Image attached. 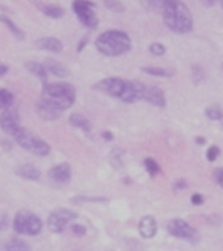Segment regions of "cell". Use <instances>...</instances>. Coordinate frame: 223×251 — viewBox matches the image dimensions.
I'll use <instances>...</instances> for the list:
<instances>
[{"label": "cell", "instance_id": "obj_21", "mask_svg": "<svg viewBox=\"0 0 223 251\" xmlns=\"http://www.w3.org/2000/svg\"><path fill=\"white\" fill-rule=\"evenodd\" d=\"M38 7L46 16L52 19H60L64 15V8L58 4H38Z\"/></svg>", "mask_w": 223, "mask_h": 251}, {"label": "cell", "instance_id": "obj_32", "mask_svg": "<svg viewBox=\"0 0 223 251\" xmlns=\"http://www.w3.org/2000/svg\"><path fill=\"white\" fill-rule=\"evenodd\" d=\"M191 71H193V79H194L195 83H199L200 80H203L204 79L203 68L199 67V66H193V67H191Z\"/></svg>", "mask_w": 223, "mask_h": 251}, {"label": "cell", "instance_id": "obj_16", "mask_svg": "<svg viewBox=\"0 0 223 251\" xmlns=\"http://www.w3.org/2000/svg\"><path fill=\"white\" fill-rule=\"evenodd\" d=\"M36 47L43 51H49L52 53H60L63 51V43L58 38L53 36H46L36 40Z\"/></svg>", "mask_w": 223, "mask_h": 251}, {"label": "cell", "instance_id": "obj_44", "mask_svg": "<svg viewBox=\"0 0 223 251\" xmlns=\"http://www.w3.org/2000/svg\"><path fill=\"white\" fill-rule=\"evenodd\" d=\"M221 123H222V126H223V118H222V119H221Z\"/></svg>", "mask_w": 223, "mask_h": 251}, {"label": "cell", "instance_id": "obj_18", "mask_svg": "<svg viewBox=\"0 0 223 251\" xmlns=\"http://www.w3.org/2000/svg\"><path fill=\"white\" fill-rule=\"evenodd\" d=\"M15 173L18 176H20L25 180H31V182H38L40 179V170L38 167H35L32 164H22L19 167H16Z\"/></svg>", "mask_w": 223, "mask_h": 251}, {"label": "cell", "instance_id": "obj_11", "mask_svg": "<svg viewBox=\"0 0 223 251\" xmlns=\"http://www.w3.org/2000/svg\"><path fill=\"white\" fill-rule=\"evenodd\" d=\"M71 175H73V170L68 163H59L51 167L49 171L50 182L55 184L56 187H63L70 183Z\"/></svg>", "mask_w": 223, "mask_h": 251}, {"label": "cell", "instance_id": "obj_41", "mask_svg": "<svg viewBox=\"0 0 223 251\" xmlns=\"http://www.w3.org/2000/svg\"><path fill=\"white\" fill-rule=\"evenodd\" d=\"M102 135H103V139H104V140H112V139H114V135H112V132H110V131H104Z\"/></svg>", "mask_w": 223, "mask_h": 251}, {"label": "cell", "instance_id": "obj_13", "mask_svg": "<svg viewBox=\"0 0 223 251\" xmlns=\"http://www.w3.org/2000/svg\"><path fill=\"white\" fill-rule=\"evenodd\" d=\"M36 111L44 121H56L63 114V110L60 107H58L53 101L49 100L46 98L40 99L38 106H36Z\"/></svg>", "mask_w": 223, "mask_h": 251}, {"label": "cell", "instance_id": "obj_8", "mask_svg": "<svg viewBox=\"0 0 223 251\" xmlns=\"http://www.w3.org/2000/svg\"><path fill=\"white\" fill-rule=\"evenodd\" d=\"M167 231L173 237L178 238V239H183V241L191 242V243H195L199 239L198 231L190 223L186 222L184 219H180V218H175V219L169 222V225H167Z\"/></svg>", "mask_w": 223, "mask_h": 251}, {"label": "cell", "instance_id": "obj_33", "mask_svg": "<svg viewBox=\"0 0 223 251\" xmlns=\"http://www.w3.org/2000/svg\"><path fill=\"white\" fill-rule=\"evenodd\" d=\"M71 230H73V232L76 237H84L86 232H87V228L83 225H79V223H73L71 225Z\"/></svg>", "mask_w": 223, "mask_h": 251}, {"label": "cell", "instance_id": "obj_29", "mask_svg": "<svg viewBox=\"0 0 223 251\" xmlns=\"http://www.w3.org/2000/svg\"><path fill=\"white\" fill-rule=\"evenodd\" d=\"M143 1L149 10L158 11V12H162V8L166 3V0H143Z\"/></svg>", "mask_w": 223, "mask_h": 251}, {"label": "cell", "instance_id": "obj_20", "mask_svg": "<svg viewBox=\"0 0 223 251\" xmlns=\"http://www.w3.org/2000/svg\"><path fill=\"white\" fill-rule=\"evenodd\" d=\"M25 68L28 70L29 73L35 75L38 77L39 80H42L43 86L47 83V77H49V73L46 71L44 68L43 63H38V62H27L25 63Z\"/></svg>", "mask_w": 223, "mask_h": 251}, {"label": "cell", "instance_id": "obj_24", "mask_svg": "<svg viewBox=\"0 0 223 251\" xmlns=\"http://www.w3.org/2000/svg\"><path fill=\"white\" fill-rule=\"evenodd\" d=\"M141 70L142 73L156 77H171L174 75V73H173L171 70H167V68L162 67H155V66H145V67H142Z\"/></svg>", "mask_w": 223, "mask_h": 251}, {"label": "cell", "instance_id": "obj_22", "mask_svg": "<svg viewBox=\"0 0 223 251\" xmlns=\"http://www.w3.org/2000/svg\"><path fill=\"white\" fill-rule=\"evenodd\" d=\"M0 22L3 23V25L7 27V28L10 29L12 35H14L15 38L19 39V40H23L25 38V34L23 32V29L18 27V25L15 23L14 20L8 18V16H5V15H0Z\"/></svg>", "mask_w": 223, "mask_h": 251}, {"label": "cell", "instance_id": "obj_10", "mask_svg": "<svg viewBox=\"0 0 223 251\" xmlns=\"http://www.w3.org/2000/svg\"><path fill=\"white\" fill-rule=\"evenodd\" d=\"M0 128L4 131L7 135L14 138L23 127L20 126V118L18 115V111H15L12 108L5 110L0 115Z\"/></svg>", "mask_w": 223, "mask_h": 251}, {"label": "cell", "instance_id": "obj_7", "mask_svg": "<svg viewBox=\"0 0 223 251\" xmlns=\"http://www.w3.org/2000/svg\"><path fill=\"white\" fill-rule=\"evenodd\" d=\"M76 218H78V214L70 208H56L47 218V227L51 232L60 234Z\"/></svg>", "mask_w": 223, "mask_h": 251}, {"label": "cell", "instance_id": "obj_31", "mask_svg": "<svg viewBox=\"0 0 223 251\" xmlns=\"http://www.w3.org/2000/svg\"><path fill=\"white\" fill-rule=\"evenodd\" d=\"M221 154V149H219L218 146H210L209 149H207V152H206V158L209 162H214V160L217 159Z\"/></svg>", "mask_w": 223, "mask_h": 251}, {"label": "cell", "instance_id": "obj_9", "mask_svg": "<svg viewBox=\"0 0 223 251\" xmlns=\"http://www.w3.org/2000/svg\"><path fill=\"white\" fill-rule=\"evenodd\" d=\"M126 82L124 79L117 76H110L106 77V79H102L94 86L95 90L98 91H102L107 95H110L112 98H118L121 99L123 92H124V88H126Z\"/></svg>", "mask_w": 223, "mask_h": 251}, {"label": "cell", "instance_id": "obj_2", "mask_svg": "<svg viewBox=\"0 0 223 251\" xmlns=\"http://www.w3.org/2000/svg\"><path fill=\"white\" fill-rule=\"evenodd\" d=\"M95 47L104 56L115 58L131 50V39L124 31L110 29L98 36L95 40Z\"/></svg>", "mask_w": 223, "mask_h": 251}, {"label": "cell", "instance_id": "obj_34", "mask_svg": "<svg viewBox=\"0 0 223 251\" xmlns=\"http://www.w3.org/2000/svg\"><path fill=\"white\" fill-rule=\"evenodd\" d=\"M214 179H215V182L223 188V169L222 167H219L214 171Z\"/></svg>", "mask_w": 223, "mask_h": 251}, {"label": "cell", "instance_id": "obj_25", "mask_svg": "<svg viewBox=\"0 0 223 251\" xmlns=\"http://www.w3.org/2000/svg\"><path fill=\"white\" fill-rule=\"evenodd\" d=\"M14 99V94H12L10 90L0 87V110H1V111H5V110L12 108Z\"/></svg>", "mask_w": 223, "mask_h": 251}, {"label": "cell", "instance_id": "obj_26", "mask_svg": "<svg viewBox=\"0 0 223 251\" xmlns=\"http://www.w3.org/2000/svg\"><path fill=\"white\" fill-rule=\"evenodd\" d=\"M104 7L107 10L111 11V12H115V14H122L126 11V7L122 3L121 0H104Z\"/></svg>", "mask_w": 223, "mask_h": 251}, {"label": "cell", "instance_id": "obj_4", "mask_svg": "<svg viewBox=\"0 0 223 251\" xmlns=\"http://www.w3.org/2000/svg\"><path fill=\"white\" fill-rule=\"evenodd\" d=\"M15 232L20 235H28V237H35L38 235L42 228H43V221L38 215L28 210H22L16 213L12 222Z\"/></svg>", "mask_w": 223, "mask_h": 251}, {"label": "cell", "instance_id": "obj_19", "mask_svg": "<svg viewBox=\"0 0 223 251\" xmlns=\"http://www.w3.org/2000/svg\"><path fill=\"white\" fill-rule=\"evenodd\" d=\"M68 123L75 127V128H79V130L84 131V132H90L92 128L91 122L88 121L87 118L82 114H73L68 118Z\"/></svg>", "mask_w": 223, "mask_h": 251}, {"label": "cell", "instance_id": "obj_28", "mask_svg": "<svg viewBox=\"0 0 223 251\" xmlns=\"http://www.w3.org/2000/svg\"><path fill=\"white\" fill-rule=\"evenodd\" d=\"M206 116L209 118L210 121H221L223 118L222 108L218 104H213L206 108Z\"/></svg>", "mask_w": 223, "mask_h": 251}, {"label": "cell", "instance_id": "obj_45", "mask_svg": "<svg viewBox=\"0 0 223 251\" xmlns=\"http://www.w3.org/2000/svg\"><path fill=\"white\" fill-rule=\"evenodd\" d=\"M222 70H223V64H222Z\"/></svg>", "mask_w": 223, "mask_h": 251}, {"label": "cell", "instance_id": "obj_12", "mask_svg": "<svg viewBox=\"0 0 223 251\" xmlns=\"http://www.w3.org/2000/svg\"><path fill=\"white\" fill-rule=\"evenodd\" d=\"M146 84L138 82V80H127L126 88L122 95L121 100L124 103H135V101L143 100Z\"/></svg>", "mask_w": 223, "mask_h": 251}, {"label": "cell", "instance_id": "obj_3", "mask_svg": "<svg viewBox=\"0 0 223 251\" xmlns=\"http://www.w3.org/2000/svg\"><path fill=\"white\" fill-rule=\"evenodd\" d=\"M42 98L53 101L56 106L66 111L76 100V91L70 83H46L43 86Z\"/></svg>", "mask_w": 223, "mask_h": 251}, {"label": "cell", "instance_id": "obj_6", "mask_svg": "<svg viewBox=\"0 0 223 251\" xmlns=\"http://www.w3.org/2000/svg\"><path fill=\"white\" fill-rule=\"evenodd\" d=\"M73 11L84 27L94 29L99 25L97 12H95V4L90 0H74Z\"/></svg>", "mask_w": 223, "mask_h": 251}, {"label": "cell", "instance_id": "obj_23", "mask_svg": "<svg viewBox=\"0 0 223 251\" xmlns=\"http://www.w3.org/2000/svg\"><path fill=\"white\" fill-rule=\"evenodd\" d=\"M4 251H31V246L25 239L12 238L4 245Z\"/></svg>", "mask_w": 223, "mask_h": 251}, {"label": "cell", "instance_id": "obj_38", "mask_svg": "<svg viewBox=\"0 0 223 251\" xmlns=\"http://www.w3.org/2000/svg\"><path fill=\"white\" fill-rule=\"evenodd\" d=\"M187 187V183H186V180L184 179H179L176 183L174 184V188L176 191H179V190H184V188Z\"/></svg>", "mask_w": 223, "mask_h": 251}, {"label": "cell", "instance_id": "obj_42", "mask_svg": "<svg viewBox=\"0 0 223 251\" xmlns=\"http://www.w3.org/2000/svg\"><path fill=\"white\" fill-rule=\"evenodd\" d=\"M197 143H198V145H204V143H206V139H204V138H200V136H198V138H197Z\"/></svg>", "mask_w": 223, "mask_h": 251}, {"label": "cell", "instance_id": "obj_43", "mask_svg": "<svg viewBox=\"0 0 223 251\" xmlns=\"http://www.w3.org/2000/svg\"><path fill=\"white\" fill-rule=\"evenodd\" d=\"M221 4H222V8H223V0H221Z\"/></svg>", "mask_w": 223, "mask_h": 251}, {"label": "cell", "instance_id": "obj_1", "mask_svg": "<svg viewBox=\"0 0 223 251\" xmlns=\"http://www.w3.org/2000/svg\"><path fill=\"white\" fill-rule=\"evenodd\" d=\"M162 16L166 27L175 34H189L194 28L193 14L182 0H166Z\"/></svg>", "mask_w": 223, "mask_h": 251}, {"label": "cell", "instance_id": "obj_15", "mask_svg": "<svg viewBox=\"0 0 223 251\" xmlns=\"http://www.w3.org/2000/svg\"><path fill=\"white\" fill-rule=\"evenodd\" d=\"M138 228H139V234L145 239H151L155 237L156 231H158V223L152 215H145L141 219Z\"/></svg>", "mask_w": 223, "mask_h": 251}, {"label": "cell", "instance_id": "obj_40", "mask_svg": "<svg viewBox=\"0 0 223 251\" xmlns=\"http://www.w3.org/2000/svg\"><path fill=\"white\" fill-rule=\"evenodd\" d=\"M7 73H8V67L5 64H3V63H0V77L4 76Z\"/></svg>", "mask_w": 223, "mask_h": 251}, {"label": "cell", "instance_id": "obj_37", "mask_svg": "<svg viewBox=\"0 0 223 251\" xmlns=\"http://www.w3.org/2000/svg\"><path fill=\"white\" fill-rule=\"evenodd\" d=\"M200 1V4L204 5V7H207V8H211L215 4H218L221 3V0H199Z\"/></svg>", "mask_w": 223, "mask_h": 251}, {"label": "cell", "instance_id": "obj_27", "mask_svg": "<svg viewBox=\"0 0 223 251\" xmlns=\"http://www.w3.org/2000/svg\"><path fill=\"white\" fill-rule=\"evenodd\" d=\"M143 164H145L146 171L149 173L150 176H156L160 173L159 164H158V162L155 159H152V158H146Z\"/></svg>", "mask_w": 223, "mask_h": 251}, {"label": "cell", "instance_id": "obj_35", "mask_svg": "<svg viewBox=\"0 0 223 251\" xmlns=\"http://www.w3.org/2000/svg\"><path fill=\"white\" fill-rule=\"evenodd\" d=\"M8 225H10V218H8V215L0 213V231L5 230L8 227Z\"/></svg>", "mask_w": 223, "mask_h": 251}, {"label": "cell", "instance_id": "obj_14", "mask_svg": "<svg viewBox=\"0 0 223 251\" xmlns=\"http://www.w3.org/2000/svg\"><path fill=\"white\" fill-rule=\"evenodd\" d=\"M143 100L155 107H165L166 103H167L163 90H160L159 87H155V86H150V87L146 86Z\"/></svg>", "mask_w": 223, "mask_h": 251}, {"label": "cell", "instance_id": "obj_5", "mask_svg": "<svg viewBox=\"0 0 223 251\" xmlns=\"http://www.w3.org/2000/svg\"><path fill=\"white\" fill-rule=\"evenodd\" d=\"M14 139L25 151H28V152L34 155H38V156H47L51 152V147L46 140L40 139L39 136L31 134L29 131L25 130V128H22L14 136Z\"/></svg>", "mask_w": 223, "mask_h": 251}, {"label": "cell", "instance_id": "obj_39", "mask_svg": "<svg viewBox=\"0 0 223 251\" xmlns=\"http://www.w3.org/2000/svg\"><path fill=\"white\" fill-rule=\"evenodd\" d=\"M87 42H88V38H87V36H83V38H82V42H80V44H79V47H78V52H82L83 47H84V46L87 44Z\"/></svg>", "mask_w": 223, "mask_h": 251}, {"label": "cell", "instance_id": "obj_17", "mask_svg": "<svg viewBox=\"0 0 223 251\" xmlns=\"http://www.w3.org/2000/svg\"><path fill=\"white\" fill-rule=\"evenodd\" d=\"M43 66L46 71L52 74L53 76L56 77H67L70 75V70H68L63 63L58 62L55 59H46L43 62Z\"/></svg>", "mask_w": 223, "mask_h": 251}, {"label": "cell", "instance_id": "obj_30", "mask_svg": "<svg viewBox=\"0 0 223 251\" xmlns=\"http://www.w3.org/2000/svg\"><path fill=\"white\" fill-rule=\"evenodd\" d=\"M149 51H150L154 56H163L166 53V46L162 43H152L150 44Z\"/></svg>", "mask_w": 223, "mask_h": 251}, {"label": "cell", "instance_id": "obj_36", "mask_svg": "<svg viewBox=\"0 0 223 251\" xmlns=\"http://www.w3.org/2000/svg\"><path fill=\"white\" fill-rule=\"evenodd\" d=\"M203 202H204V199L200 194L197 193L191 195V203L195 204V206H200V204H203Z\"/></svg>", "mask_w": 223, "mask_h": 251}]
</instances>
